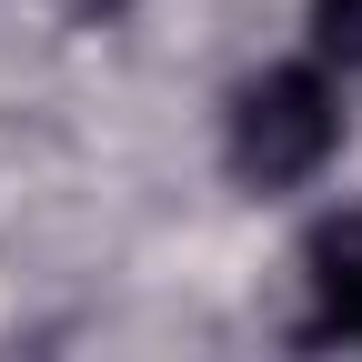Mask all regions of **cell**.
<instances>
[{
    "label": "cell",
    "mask_w": 362,
    "mask_h": 362,
    "mask_svg": "<svg viewBox=\"0 0 362 362\" xmlns=\"http://www.w3.org/2000/svg\"><path fill=\"white\" fill-rule=\"evenodd\" d=\"M302 342L312 352L362 342V211H322L302 242Z\"/></svg>",
    "instance_id": "obj_2"
},
{
    "label": "cell",
    "mask_w": 362,
    "mask_h": 362,
    "mask_svg": "<svg viewBox=\"0 0 362 362\" xmlns=\"http://www.w3.org/2000/svg\"><path fill=\"white\" fill-rule=\"evenodd\" d=\"M302 30L322 71H362V0H302Z\"/></svg>",
    "instance_id": "obj_3"
},
{
    "label": "cell",
    "mask_w": 362,
    "mask_h": 362,
    "mask_svg": "<svg viewBox=\"0 0 362 362\" xmlns=\"http://www.w3.org/2000/svg\"><path fill=\"white\" fill-rule=\"evenodd\" d=\"M232 171L252 192H302L312 171H332L342 151V90L322 61H272L232 90Z\"/></svg>",
    "instance_id": "obj_1"
},
{
    "label": "cell",
    "mask_w": 362,
    "mask_h": 362,
    "mask_svg": "<svg viewBox=\"0 0 362 362\" xmlns=\"http://www.w3.org/2000/svg\"><path fill=\"white\" fill-rule=\"evenodd\" d=\"M71 11H81V21H111V11H131V0H71Z\"/></svg>",
    "instance_id": "obj_4"
}]
</instances>
